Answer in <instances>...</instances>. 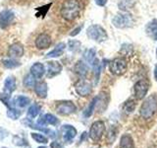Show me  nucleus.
Returning <instances> with one entry per match:
<instances>
[{
  "label": "nucleus",
  "mask_w": 157,
  "mask_h": 148,
  "mask_svg": "<svg viewBox=\"0 0 157 148\" xmlns=\"http://www.w3.org/2000/svg\"><path fill=\"white\" fill-rule=\"evenodd\" d=\"M81 10L82 6L78 0H65L61 6L60 14L63 19L71 22L80 16Z\"/></svg>",
  "instance_id": "1"
},
{
  "label": "nucleus",
  "mask_w": 157,
  "mask_h": 148,
  "mask_svg": "<svg viewBox=\"0 0 157 148\" xmlns=\"http://www.w3.org/2000/svg\"><path fill=\"white\" fill-rule=\"evenodd\" d=\"M157 110V98L154 95H150L147 97L140 109V115L147 120L154 115Z\"/></svg>",
  "instance_id": "2"
},
{
  "label": "nucleus",
  "mask_w": 157,
  "mask_h": 148,
  "mask_svg": "<svg viewBox=\"0 0 157 148\" xmlns=\"http://www.w3.org/2000/svg\"><path fill=\"white\" fill-rule=\"evenodd\" d=\"M86 35L90 39L97 43H103L108 39L107 33L99 25H91L86 30Z\"/></svg>",
  "instance_id": "3"
},
{
  "label": "nucleus",
  "mask_w": 157,
  "mask_h": 148,
  "mask_svg": "<svg viewBox=\"0 0 157 148\" xmlns=\"http://www.w3.org/2000/svg\"><path fill=\"white\" fill-rule=\"evenodd\" d=\"M134 22H135L134 18H132V16L129 13L117 14L112 20L113 25H114L116 28H119V29L129 28L134 24Z\"/></svg>",
  "instance_id": "4"
},
{
  "label": "nucleus",
  "mask_w": 157,
  "mask_h": 148,
  "mask_svg": "<svg viewBox=\"0 0 157 148\" xmlns=\"http://www.w3.org/2000/svg\"><path fill=\"white\" fill-rule=\"evenodd\" d=\"M109 70L115 75H122L127 71V62L124 58L118 57L109 62Z\"/></svg>",
  "instance_id": "5"
},
{
  "label": "nucleus",
  "mask_w": 157,
  "mask_h": 148,
  "mask_svg": "<svg viewBox=\"0 0 157 148\" xmlns=\"http://www.w3.org/2000/svg\"><path fill=\"white\" fill-rule=\"evenodd\" d=\"M105 130V125L101 121H94L90 126V137L93 141L100 140V138L103 135V132Z\"/></svg>",
  "instance_id": "6"
},
{
  "label": "nucleus",
  "mask_w": 157,
  "mask_h": 148,
  "mask_svg": "<svg viewBox=\"0 0 157 148\" xmlns=\"http://www.w3.org/2000/svg\"><path fill=\"white\" fill-rule=\"evenodd\" d=\"M149 89V82L145 79H140L137 81L134 86L135 96L137 100H142L145 96Z\"/></svg>",
  "instance_id": "7"
},
{
  "label": "nucleus",
  "mask_w": 157,
  "mask_h": 148,
  "mask_svg": "<svg viewBox=\"0 0 157 148\" xmlns=\"http://www.w3.org/2000/svg\"><path fill=\"white\" fill-rule=\"evenodd\" d=\"M77 111L76 105L71 101H64L57 104L56 112L61 116H69Z\"/></svg>",
  "instance_id": "8"
},
{
  "label": "nucleus",
  "mask_w": 157,
  "mask_h": 148,
  "mask_svg": "<svg viewBox=\"0 0 157 148\" xmlns=\"http://www.w3.org/2000/svg\"><path fill=\"white\" fill-rule=\"evenodd\" d=\"M75 90L80 96L86 97L91 93L92 87L90 82H87L85 79H80V80L75 84Z\"/></svg>",
  "instance_id": "9"
},
{
  "label": "nucleus",
  "mask_w": 157,
  "mask_h": 148,
  "mask_svg": "<svg viewBox=\"0 0 157 148\" xmlns=\"http://www.w3.org/2000/svg\"><path fill=\"white\" fill-rule=\"evenodd\" d=\"M51 46V38L48 34L42 33L36 39V47L38 49H46Z\"/></svg>",
  "instance_id": "10"
},
{
  "label": "nucleus",
  "mask_w": 157,
  "mask_h": 148,
  "mask_svg": "<svg viewBox=\"0 0 157 148\" xmlns=\"http://www.w3.org/2000/svg\"><path fill=\"white\" fill-rule=\"evenodd\" d=\"M61 130L63 133V139L67 143H71L74 138L76 137L77 134V130L73 125H65L61 127Z\"/></svg>",
  "instance_id": "11"
},
{
  "label": "nucleus",
  "mask_w": 157,
  "mask_h": 148,
  "mask_svg": "<svg viewBox=\"0 0 157 148\" xmlns=\"http://www.w3.org/2000/svg\"><path fill=\"white\" fill-rule=\"evenodd\" d=\"M14 18L15 15L11 10H3L0 13V28L1 29L7 28L13 22Z\"/></svg>",
  "instance_id": "12"
},
{
  "label": "nucleus",
  "mask_w": 157,
  "mask_h": 148,
  "mask_svg": "<svg viewBox=\"0 0 157 148\" xmlns=\"http://www.w3.org/2000/svg\"><path fill=\"white\" fill-rule=\"evenodd\" d=\"M62 71V65L58 61H49L47 62V77L52 78L54 76L58 75Z\"/></svg>",
  "instance_id": "13"
},
{
  "label": "nucleus",
  "mask_w": 157,
  "mask_h": 148,
  "mask_svg": "<svg viewBox=\"0 0 157 148\" xmlns=\"http://www.w3.org/2000/svg\"><path fill=\"white\" fill-rule=\"evenodd\" d=\"M25 49L24 47L21 43H13L12 46H10L9 49H8V56L12 58H20L24 56Z\"/></svg>",
  "instance_id": "14"
},
{
  "label": "nucleus",
  "mask_w": 157,
  "mask_h": 148,
  "mask_svg": "<svg viewBox=\"0 0 157 148\" xmlns=\"http://www.w3.org/2000/svg\"><path fill=\"white\" fill-rule=\"evenodd\" d=\"M45 72V66L40 62H36L31 66V74L36 79H40Z\"/></svg>",
  "instance_id": "15"
},
{
  "label": "nucleus",
  "mask_w": 157,
  "mask_h": 148,
  "mask_svg": "<svg viewBox=\"0 0 157 148\" xmlns=\"http://www.w3.org/2000/svg\"><path fill=\"white\" fill-rule=\"evenodd\" d=\"M16 90V79L14 76H8L4 82V91L5 94L10 95L12 92Z\"/></svg>",
  "instance_id": "16"
},
{
  "label": "nucleus",
  "mask_w": 157,
  "mask_h": 148,
  "mask_svg": "<svg viewBox=\"0 0 157 148\" xmlns=\"http://www.w3.org/2000/svg\"><path fill=\"white\" fill-rule=\"evenodd\" d=\"M47 90H48V88H47L46 82H39L36 84V86H34V92H36V95L41 99L47 97Z\"/></svg>",
  "instance_id": "17"
},
{
  "label": "nucleus",
  "mask_w": 157,
  "mask_h": 148,
  "mask_svg": "<svg viewBox=\"0 0 157 148\" xmlns=\"http://www.w3.org/2000/svg\"><path fill=\"white\" fill-rule=\"evenodd\" d=\"M65 48H66V44L64 43H59L57 46L54 47L51 51H49L47 54H46V56L47 57H58V56H61L63 52L65 51Z\"/></svg>",
  "instance_id": "18"
},
{
  "label": "nucleus",
  "mask_w": 157,
  "mask_h": 148,
  "mask_svg": "<svg viewBox=\"0 0 157 148\" xmlns=\"http://www.w3.org/2000/svg\"><path fill=\"white\" fill-rule=\"evenodd\" d=\"M74 70H75V72L80 77H86L88 72V66L83 61L80 60L76 63L75 67H74Z\"/></svg>",
  "instance_id": "19"
},
{
  "label": "nucleus",
  "mask_w": 157,
  "mask_h": 148,
  "mask_svg": "<svg viewBox=\"0 0 157 148\" xmlns=\"http://www.w3.org/2000/svg\"><path fill=\"white\" fill-rule=\"evenodd\" d=\"M120 148H135V143L131 135L124 134L121 137Z\"/></svg>",
  "instance_id": "20"
},
{
  "label": "nucleus",
  "mask_w": 157,
  "mask_h": 148,
  "mask_svg": "<svg viewBox=\"0 0 157 148\" xmlns=\"http://www.w3.org/2000/svg\"><path fill=\"white\" fill-rule=\"evenodd\" d=\"M147 35L153 39H157V21L150 22L146 26Z\"/></svg>",
  "instance_id": "21"
},
{
  "label": "nucleus",
  "mask_w": 157,
  "mask_h": 148,
  "mask_svg": "<svg viewBox=\"0 0 157 148\" xmlns=\"http://www.w3.org/2000/svg\"><path fill=\"white\" fill-rule=\"evenodd\" d=\"M95 56H96V51L94 48H90V49H86L83 53V58L86 59V61L92 65V63L94 62L95 60Z\"/></svg>",
  "instance_id": "22"
},
{
  "label": "nucleus",
  "mask_w": 157,
  "mask_h": 148,
  "mask_svg": "<svg viewBox=\"0 0 157 148\" xmlns=\"http://www.w3.org/2000/svg\"><path fill=\"white\" fill-rule=\"evenodd\" d=\"M98 100H99V97H95V98H93V100L90 102V104L88 105V107L86 108V110L83 112V116H85L86 117H90L92 113H93V111H94V109H95V106H96V104L98 102Z\"/></svg>",
  "instance_id": "23"
},
{
  "label": "nucleus",
  "mask_w": 157,
  "mask_h": 148,
  "mask_svg": "<svg viewBox=\"0 0 157 148\" xmlns=\"http://www.w3.org/2000/svg\"><path fill=\"white\" fill-rule=\"evenodd\" d=\"M14 103H15V105L19 108H25L31 103V100H29V99L26 96H18V97L15 98Z\"/></svg>",
  "instance_id": "24"
},
{
  "label": "nucleus",
  "mask_w": 157,
  "mask_h": 148,
  "mask_svg": "<svg viewBox=\"0 0 157 148\" xmlns=\"http://www.w3.org/2000/svg\"><path fill=\"white\" fill-rule=\"evenodd\" d=\"M39 112H40V106L37 105V104H33L28 110V117L29 120L34 118L39 113Z\"/></svg>",
  "instance_id": "25"
},
{
  "label": "nucleus",
  "mask_w": 157,
  "mask_h": 148,
  "mask_svg": "<svg viewBox=\"0 0 157 148\" xmlns=\"http://www.w3.org/2000/svg\"><path fill=\"white\" fill-rule=\"evenodd\" d=\"M24 85L29 88L34 87L36 86V78H34L31 73L28 74V75L25 76L24 78Z\"/></svg>",
  "instance_id": "26"
},
{
  "label": "nucleus",
  "mask_w": 157,
  "mask_h": 148,
  "mask_svg": "<svg viewBox=\"0 0 157 148\" xmlns=\"http://www.w3.org/2000/svg\"><path fill=\"white\" fill-rule=\"evenodd\" d=\"M3 65L6 67V68H9V69H12V68H16L18 66L21 65V63L18 62L17 60H15V59H4L3 60Z\"/></svg>",
  "instance_id": "27"
},
{
  "label": "nucleus",
  "mask_w": 157,
  "mask_h": 148,
  "mask_svg": "<svg viewBox=\"0 0 157 148\" xmlns=\"http://www.w3.org/2000/svg\"><path fill=\"white\" fill-rule=\"evenodd\" d=\"M136 101L134 100H129V101H127L125 104H124V111L127 113H131L135 111V109H136Z\"/></svg>",
  "instance_id": "28"
},
{
  "label": "nucleus",
  "mask_w": 157,
  "mask_h": 148,
  "mask_svg": "<svg viewBox=\"0 0 157 148\" xmlns=\"http://www.w3.org/2000/svg\"><path fill=\"white\" fill-rule=\"evenodd\" d=\"M44 120H45L46 125H56L58 123V120L55 116H53L52 113H46L44 115Z\"/></svg>",
  "instance_id": "29"
},
{
  "label": "nucleus",
  "mask_w": 157,
  "mask_h": 148,
  "mask_svg": "<svg viewBox=\"0 0 157 148\" xmlns=\"http://www.w3.org/2000/svg\"><path fill=\"white\" fill-rule=\"evenodd\" d=\"M32 137H33V139H34L38 143H43V144H46V143L48 142L47 138L43 134H41V133H36V132L32 133Z\"/></svg>",
  "instance_id": "30"
},
{
  "label": "nucleus",
  "mask_w": 157,
  "mask_h": 148,
  "mask_svg": "<svg viewBox=\"0 0 157 148\" xmlns=\"http://www.w3.org/2000/svg\"><path fill=\"white\" fill-rule=\"evenodd\" d=\"M92 67H93V70H94V73H95V81L97 83L98 79H99V75H100V70H101L100 61L98 60V59H95L94 62L92 63Z\"/></svg>",
  "instance_id": "31"
},
{
  "label": "nucleus",
  "mask_w": 157,
  "mask_h": 148,
  "mask_svg": "<svg viewBox=\"0 0 157 148\" xmlns=\"http://www.w3.org/2000/svg\"><path fill=\"white\" fill-rule=\"evenodd\" d=\"M21 111L17 110V109H14V108H10L8 112H7V116L12 118V120H17V118L20 117V116H21Z\"/></svg>",
  "instance_id": "32"
},
{
  "label": "nucleus",
  "mask_w": 157,
  "mask_h": 148,
  "mask_svg": "<svg viewBox=\"0 0 157 148\" xmlns=\"http://www.w3.org/2000/svg\"><path fill=\"white\" fill-rule=\"evenodd\" d=\"M132 5H134V2L132 0H121L119 2V8L121 10H128L130 9Z\"/></svg>",
  "instance_id": "33"
},
{
  "label": "nucleus",
  "mask_w": 157,
  "mask_h": 148,
  "mask_svg": "<svg viewBox=\"0 0 157 148\" xmlns=\"http://www.w3.org/2000/svg\"><path fill=\"white\" fill-rule=\"evenodd\" d=\"M68 44H69V49H70L71 51H76L81 47V43L78 41H75V39L70 41L68 43Z\"/></svg>",
  "instance_id": "34"
},
{
  "label": "nucleus",
  "mask_w": 157,
  "mask_h": 148,
  "mask_svg": "<svg viewBox=\"0 0 157 148\" xmlns=\"http://www.w3.org/2000/svg\"><path fill=\"white\" fill-rule=\"evenodd\" d=\"M13 142L16 145H19V146H23L25 144H27V141L25 140V139H23V138L19 137V136H15L14 139H13Z\"/></svg>",
  "instance_id": "35"
},
{
  "label": "nucleus",
  "mask_w": 157,
  "mask_h": 148,
  "mask_svg": "<svg viewBox=\"0 0 157 148\" xmlns=\"http://www.w3.org/2000/svg\"><path fill=\"white\" fill-rule=\"evenodd\" d=\"M82 31V26H80V27H77L75 30H73V32L70 34V36L71 37H75V36H77V35L80 33Z\"/></svg>",
  "instance_id": "36"
},
{
  "label": "nucleus",
  "mask_w": 157,
  "mask_h": 148,
  "mask_svg": "<svg viewBox=\"0 0 157 148\" xmlns=\"http://www.w3.org/2000/svg\"><path fill=\"white\" fill-rule=\"evenodd\" d=\"M108 0H95V3L96 5H98V6H105L106 3H107Z\"/></svg>",
  "instance_id": "37"
},
{
  "label": "nucleus",
  "mask_w": 157,
  "mask_h": 148,
  "mask_svg": "<svg viewBox=\"0 0 157 148\" xmlns=\"http://www.w3.org/2000/svg\"><path fill=\"white\" fill-rule=\"evenodd\" d=\"M50 147H51V148H64V147L60 144V143L57 142V141H53V142L51 143Z\"/></svg>",
  "instance_id": "38"
},
{
  "label": "nucleus",
  "mask_w": 157,
  "mask_h": 148,
  "mask_svg": "<svg viewBox=\"0 0 157 148\" xmlns=\"http://www.w3.org/2000/svg\"><path fill=\"white\" fill-rule=\"evenodd\" d=\"M154 77H155L156 81H157V64L155 65V68H154Z\"/></svg>",
  "instance_id": "39"
},
{
  "label": "nucleus",
  "mask_w": 157,
  "mask_h": 148,
  "mask_svg": "<svg viewBox=\"0 0 157 148\" xmlns=\"http://www.w3.org/2000/svg\"><path fill=\"white\" fill-rule=\"evenodd\" d=\"M39 148H46V147H39Z\"/></svg>",
  "instance_id": "40"
}]
</instances>
